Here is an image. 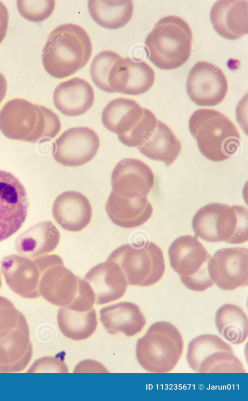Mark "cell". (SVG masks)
<instances>
[{"label":"cell","mask_w":248,"mask_h":401,"mask_svg":"<svg viewBox=\"0 0 248 401\" xmlns=\"http://www.w3.org/2000/svg\"><path fill=\"white\" fill-rule=\"evenodd\" d=\"M92 52L91 40L85 29L66 23L59 25L49 35L42 52V63L48 74L62 79L82 68Z\"/></svg>","instance_id":"obj_1"},{"label":"cell","mask_w":248,"mask_h":401,"mask_svg":"<svg viewBox=\"0 0 248 401\" xmlns=\"http://www.w3.org/2000/svg\"><path fill=\"white\" fill-rule=\"evenodd\" d=\"M61 129L52 110L24 99H11L0 110V131L10 139L35 143L55 138Z\"/></svg>","instance_id":"obj_2"},{"label":"cell","mask_w":248,"mask_h":401,"mask_svg":"<svg viewBox=\"0 0 248 401\" xmlns=\"http://www.w3.org/2000/svg\"><path fill=\"white\" fill-rule=\"evenodd\" d=\"M188 127L199 150L210 160H225L239 149L241 138L236 127L218 111L208 108L196 110L189 118Z\"/></svg>","instance_id":"obj_3"},{"label":"cell","mask_w":248,"mask_h":401,"mask_svg":"<svg viewBox=\"0 0 248 401\" xmlns=\"http://www.w3.org/2000/svg\"><path fill=\"white\" fill-rule=\"evenodd\" d=\"M192 33L182 17L169 15L162 17L145 40L149 60L162 70L176 69L189 59Z\"/></svg>","instance_id":"obj_4"},{"label":"cell","mask_w":248,"mask_h":401,"mask_svg":"<svg viewBox=\"0 0 248 401\" xmlns=\"http://www.w3.org/2000/svg\"><path fill=\"white\" fill-rule=\"evenodd\" d=\"M247 208L212 203L200 208L192 226L196 236L204 241L240 244L248 240Z\"/></svg>","instance_id":"obj_5"},{"label":"cell","mask_w":248,"mask_h":401,"mask_svg":"<svg viewBox=\"0 0 248 401\" xmlns=\"http://www.w3.org/2000/svg\"><path fill=\"white\" fill-rule=\"evenodd\" d=\"M184 341L178 329L166 321L154 323L136 343V356L146 371H172L183 354Z\"/></svg>","instance_id":"obj_6"},{"label":"cell","mask_w":248,"mask_h":401,"mask_svg":"<svg viewBox=\"0 0 248 401\" xmlns=\"http://www.w3.org/2000/svg\"><path fill=\"white\" fill-rule=\"evenodd\" d=\"M168 255L171 268L188 289L202 292L214 285L208 272L211 256L196 237L177 238L170 245Z\"/></svg>","instance_id":"obj_7"},{"label":"cell","mask_w":248,"mask_h":401,"mask_svg":"<svg viewBox=\"0 0 248 401\" xmlns=\"http://www.w3.org/2000/svg\"><path fill=\"white\" fill-rule=\"evenodd\" d=\"M108 258L121 266L128 285H153L161 279L165 271L163 251L152 242H147L140 247L123 244L113 250Z\"/></svg>","instance_id":"obj_8"},{"label":"cell","mask_w":248,"mask_h":401,"mask_svg":"<svg viewBox=\"0 0 248 401\" xmlns=\"http://www.w3.org/2000/svg\"><path fill=\"white\" fill-rule=\"evenodd\" d=\"M186 360L198 373H246L231 346L218 336L203 334L189 343Z\"/></svg>","instance_id":"obj_9"},{"label":"cell","mask_w":248,"mask_h":401,"mask_svg":"<svg viewBox=\"0 0 248 401\" xmlns=\"http://www.w3.org/2000/svg\"><path fill=\"white\" fill-rule=\"evenodd\" d=\"M26 191L16 176L0 170V242L17 232L26 219Z\"/></svg>","instance_id":"obj_10"},{"label":"cell","mask_w":248,"mask_h":401,"mask_svg":"<svg viewBox=\"0 0 248 401\" xmlns=\"http://www.w3.org/2000/svg\"><path fill=\"white\" fill-rule=\"evenodd\" d=\"M186 87L190 99L200 106L218 105L228 90L227 80L221 69L204 61L197 62L191 68Z\"/></svg>","instance_id":"obj_11"},{"label":"cell","mask_w":248,"mask_h":401,"mask_svg":"<svg viewBox=\"0 0 248 401\" xmlns=\"http://www.w3.org/2000/svg\"><path fill=\"white\" fill-rule=\"evenodd\" d=\"M100 139L87 127H72L64 131L53 143V156L60 164L77 167L90 161L96 155Z\"/></svg>","instance_id":"obj_12"},{"label":"cell","mask_w":248,"mask_h":401,"mask_svg":"<svg viewBox=\"0 0 248 401\" xmlns=\"http://www.w3.org/2000/svg\"><path fill=\"white\" fill-rule=\"evenodd\" d=\"M210 279L222 290L231 291L248 284V250L226 247L215 252L208 263Z\"/></svg>","instance_id":"obj_13"},{"label":"cell","mask_w":248,"mask_h":401,"mask_svg":"<svg viewBox=\"0 0 248 401\" xmlns=\"http://www.w3.org/2000/svg\"><path fill=\"white\" fill-rule=\"evenodd\" d=\"M154 182V174L150 167L136 158L122 159L111 174L112 191L128 198L147 197Z\"/></svg>","instance_id":"obj_14"},{"label":"cell","mask_w":248,"mask_h":401,"mask_svg":"<svg viewBox=\"0 0 248 401\" xmlns=\"http://www.w3.org/2000/svg\"><path fill=\"white\" fill-rule=\"evenodd\" d=\"M155 73L145 61L129 57L117 61L110 70L108 81L114 92L138 95L147 92L153 85Z\"/></svg>","instance_id":"obj_15"},{"label":"cell","mask_w":248,"mask_h":401,"mask_svg":"<svg viewBox=\"0 0 248 401\" xmlns=\"http://www.w3.org/2000/svg\"><path fill=\"white\" fill-rule=\"evenodd\" d=\"M32 347L27 320L20 313L16 327L0 337V372H18L30 363Z\"/></svg>","instance_id":"obj_16"},{"label":"cell","mask_w":248,"mask_h":401,"mask_svg":"<svg viewBox=\"0 0 248 401\" xmlns=\"http://www.w3.org/2000/svg\"><path fill=\"white\" fill-rule=\"evenodd\" d=\"M0 270L10 289L19 296L33 299L40 296L41 273L33 259L12 254L1 262Z\"/></svg>","instance_id":"obj_17"},{"label":"cell","mask_w":248,"mask_h":401,"mask_svg":"<svg viewBox=\"0 0 248 401\" xmlns=\"http://www.w3.org/2000/svg\"><path fill=\"white\" fill-rule=\"evenodd\" d=\"M84 279L94 291L96 305H104L120 299L125 294L128 285L121 266L108 258L92 267Z\"/></svg>","instance_id":"obj_18"},{"label":"cell","mask_w":248,"mask_h":401,"mask_svg":"<svg viewBox=\"0 0 248 401\" xmlns=\"http://www.w3.org/2000/svg\"><path fill=\"white\" fill-rule=\"evenodd\" d=\"M92 212L87 197L74 191L60 194L55 198L52 209L53 217L59 226L71 232L84 229L91 221Z\"/></svg>","instance_id":"obj_19"},{"label":"cell","mask_w":248,"mask_h":401,"mask_svg":"<svg viewBox=\"0 0 248 401\" xmlns=\"http://www.w3.org/2000/svg\"><path fill=\"white\" fill-rule=\"evenodd\" d=\"M248 13L247 0H219L211 9L210 21L220 36L235 40L248 34Z\"/></svg>","instance_id":"obj_20"},{"label":"cell","mask_w":248,"mask_h":401,"mask_svg":"<svg viewBox=\"0 0 248 401\" xmlns=\"http://www.w3.org/2000/svg\"><path fill=\"white\" fill-rule=\"evenodd\" d=\"M78 279L64 264L52 265L41 273L40 295L54 305L66 306L77 295Z\"/></svg>","instance_id":"obj_21"},{"label":"cell","mask_w":248,"mask_h":401,"mask_svg":"<svg viewBox=\"0 0 248 401\" xmlns=\"http://www.w3.org/2000/svg\"><path fill=\"white\" fill-rule=\"evenodd\" d=\"M106 210L115 225L124 228H133L145 224L153 212L147 197L128 198L111 191L106 204Z\"/></svg>","instance_id":"obj_22"},{"label":"cell","mask_w":248,"mask_h":401,"mask_svg":"<svg viewBox=\"0 0 248 401\" xmlns=\"http://www.w3.org/2000/svg\"><path fill=\"white\" fill-rule=\"evenodd\" d=\"M94 93L86 80L73 77L60 83L53 94L56 108L64 115L76 117L82 115L92 106Z\"/></svg>","instance_id":"obj_23"},{"label":"cell","mask_w":248,"mask_h":401,"mask_svg":"<svg viewBox=\"0 0 248 401\" xmlns=\"http://www.w3.org/2000/svg\"><path fill=\"white\" fill-rule=\"evenodd\" d=\"M100 321L110 334L123 333L133 337L140 333L146 322L139 306L134 303L122 301L101 308Z\"/></svg>","instance_id":"obj_24"},{"label":"cell","mask_w":248,"mask_h":401,"mask_svg":"<svg viewBox=\"0 0 248 401\" xmlns=\"http://www.w3.org/2000/svg\"><path fill=\"white\" fill-rule=\"evenodd\" d=\"M60 233L50 221L38 223L20 234L15 242L17 252L34 259L53 252L58 246Z\"/></svg>","instance_id":"obj_25"},{"label":"cell","mask_w":248,"mask_h":401,"mask_svg":"<svg viewBox=\"0 0 248 401\" xmlns=\"http://www.w3.org/2000/svg\"><path fill=\"white\" fill-rule=\"evenodd\" d=\"M148 110L134 100L118 98L105 106L102 112V122L108 130L117 135H124L140 122Z\"/></svg>","instance_id":"obj_26"},{"label":"cell","mask_w":248,"mask_h":401,"mask_svg":"<svg viewBox=\"0 0 248 401\" xmlns=\"http://www.w3.org/2000/svg\"><path fill=\"white\" fill-rule=\"evenodd\" d=\"M138 148L147 158L169 166L179 156L182 145L171 129L158 120L155 129Z\"/></svg>","instance_id":"obj_27"},{"label":"cell","mask_w":248,"mask_h":401,"mask_svg":"<svg viewBox=\"0 0 248 401\" xmlns=\"http://www.w3.org/2000/svg\"><path fill=\"white\" fill-rule=\"evenodd\" d=\"M89 12L98 25L116 29L126 25L132 17L133 3L131 0H89Z\"/></svg>","instance_id":"obj_28"},{"label":"cell","mask_w":248,"mask_h":401,"mask_svg":"<svg viewBox=\"0 0 248 401\" xmlns=\"http://www.w3.org/2000/svg\"><path fill=\"white\" fill-rule=\"evenodd\" d=\"M215 324L221 336L231 344H241L248 338V316L236 305L225 304L221 306L216 313Z\"/></svg>","instance_id":"obj_29"},{"label":"cell","mask_w":248,"mask_h":401,"mask_svg":"<svg viewBox=\"0 0 248 401\" xmlns=\"http://www.w3.org/2000/svg\"><path fill=\"white\" fill-rule=\"evenodd\" d=\"M57 321L62 334L74 341L88 338L97 326L96 312L93 307L86 312H78L62 307L58 311Z\"/></svg>","instance_id":"obj_30"},{"label":"cell","mask_w":248,"mask_h":401,"mask_svg":"<svg viewBox=\"0 0 248 401\" xmlns=\"http://www.w3.org/2000/svg\"><path fill=\"white\" fill-rule=\"evenodd\" d=\"M122 57L111 51H103L93 58L90 67V75L94 84L101 90L114 93L110 87L108 77L114 63Z\"/></svg>","instance_id":"obj_31"},{"label":"cell","mask_w":248,"mask_h":401,"mask_svg":"<svg viewBox=\"0 0 248 401\" xmlns=\"http://www.w3.org/2000/svg\"><path fill=\"white\" fill-rule=\"evenodd\" d=\"M16 7L20 15L28 21L38 22L47 19L55 8L54 0H18Z\"/></svg>","instance_id":"obj_32"},{"label":"cell","mask_w":248,"mask_h":401,"mask_svg":"<svg viewBox=\"0 0 248 401\" xmlns=\"http://www.w3.org/2000/svg\"><path fill=\"white\" fill-rule=\"evenodd\" d=\"M157 121L155 114L149 109L144 118L134 129L125 134L117 135L118 138L125 146L138 147L155 129Z\"/></svg>","instance_id":"obj_33"},{"label":"cell","mask_w":248,"mask_h":401,"mask_svg":"<svg viewBox=\"0 0 248 401\" xmlns=\"http://www.w3.org/2000/svg\"><path fill=\"white\" fill-rule=\"evenodd\" d=\"M95 297L91 285L84 279H78V290L73 301L65 306L76 312L90 310L95 304Z\"/></svg>","instance_id":"obj_34"},{"label":"cell","mask_w":248,"mask_h":401,"mask_svg":"<svg viewBox=\"0 0 248 401\" xmlns=\"http://www.w3.org/2000/svg\"><path fill=\"white\" fill-rule=\"evenodd\" d=\"M20 313L10 300L0 296V337L16 327Z\"/></svg>","instance_id":"obj_35"},{"label":"cell","mask_w":248,"mask_h":401,"mask_svg":"<svg viewBox=\"0 0 248 401\" xmlns=\"http://www.w3.org/2000/svg\"><path fill=\"white\" fill-rule=\"evenodd\" d=\"M28 373H68V367L60 358L44 356L37 359L30 366Z\"/></svg>","instance_id":"obj_36"},{"label":"cell","mask_w":248,"mask_h":401,"mask_svg":"<svg viewBox=\"0 0 248 401\" xmlns=\"http://www.w3.org/2000/svg\"><path fill=\"white\" fill-rule=\"evenodd\" d=\"M74 373H108L107 368L101 363L93 360H84L75 366Z\"/></svg>","instance_id":"obj_37"},{"label":"cell","mask_w":248,"mask_h":401,"mask_svg":"<svg viewBox=\"0 0 248 401\" xmlns=\"http://www.w3.org/2000/svg\"><path fill=\"white\" fill-rule=\"evenodd\" d=\"M32 259L37 265L40 273L52 265L64 264L62 259L56 254H46Z\"/></svg>","instance_id":"obj_38"},{"label":"cell","mask_w":248,"mask_h":401,"mask_svg":"<svg viewBox=\"0 0 248 401\" xmlns=\"http://www.w3.org/2000/svg\"><path fill=\"white\" fill-rule=\"evenodd\" d=\"M9 13L6 6L0 1V44L4 39L8 29Z\"/></svg>","instance_id":"obj_39"},{"label":"cell","mask_w":248,"mask_h":401,"mask_svg":"<svg viewBox=\"0 0 248 401\" xmlns=\"http://www.w3.org/2000/svg\"><path fill=\"white\" fill-rule=\"evenodd\" d=\"M7 82L4 76L0 72V104L6 93Z\"/></svg>","instance_id":"obj_40"},{"label":"cell","mask_w":248,"mask_h":401,"mask_svg":"<svg viewBox=\"0 0 248 401\" xmlns=\"http://www.w3.org/2000/svg\"><path fill=\"white\" fill-rule=\"evenodd\" d=\"M1 285H2V281H1V275H0V288L1 286Z\"/></svg>","instance_id":"obj_41"}]
</instances>
